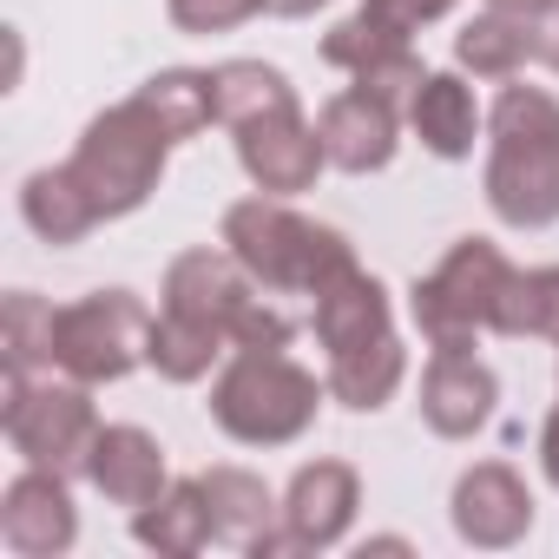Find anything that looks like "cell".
I'll list each match as a JSON object with an SVG mask.
<instances>
[{"label":"cell","instance_id":"obj_29","mask_svg":"<svg viewBox=\"0 0 559 559\" xmlns=\"http://www.w3.org/2000/svg\"><path fill=\"white\" fill-rule=\"evenodd\" d=\"M526 27H533V60L559 73V0H546L539 14H526Z\"/></svg>","mask_w":559,"mask_h":559},{"label":"cell","instance_id":"obj_24","mask_svg":"<svg viewBox=\"0 0 559 559\" xmlns=\"http://www.w3.org/2000/svg\"><path fill=\"white\" fill-rule=\"evenodd\" d=\"M493 336H539V343L559 349V263L513 270V284L493 310Z\"/></svg>","mask_w":559,"mask_h":559},{"label":"cell","instance_id":"obj_6","mask_svg":"<svg viewBox=\"0 0 559 559\" xmlns=\"http://www.w3.org/2000/svg\"><path fill=\"white\" fill-rule=\"evenodd\" d=\"M0 428H8L14 454L47 474H86V454L99 441V408L86 382H53V376H21L8 369V402H0Z\"/></svg>","mask_w":559,"mask_h":559},{"label":"cell","instance_id":"obj_9","mask_svg":"<svg viewBox=\"0 0 559 559\" xmlns=\"http://www.w3.org/2000/svg\"><path fill=\"white\" fill-rule=\"evenodd\" d=\"M0 539L21 559H60L80 539V507L67 493V474L27 467L8 493H0Z\"/></svg>","mask_w":559,"mask_h":559},{"label":"cell","instance_id":"obj_26","mask_svg":"<svg viewBox=\"0 0 559 559\" xmlns=\"http://www.w3.org/2000/svg\"><path fill=\"white\" fill-rule=\"evenodd\" d=\"M53 304H40L34 290H14L0 304V349H8V369L34 376V369H53Z\"/></svg>","mask_w":559,"mask_h":559},{"label":"cell","instance_id":"obj_31","mask_svg":"<svg viewBox=\"0 0 559 559\" xmlns=\"http://www.w3.org/2000/svg\"><path fill=\"white\" fill-rule=\"evenodd\" d=\"M317 8H330V0H270V14H284V21H310Z\"/></svg>","mask_w":559,"mask_h":559},{"label":"cell","instance_id":"obj_7","mask_svg":"<svg viewBox=\"0 0 559 559\" xmlns=\"http://www.w3.org/2000/svg\"><path fill=\"white\" fill-rule=\"evenodd\" d=\"M152 323L158 317L132 290H93L53 317V369L86 382V389L126 382L152 349Z\"/></svg>","mask_w":559,"mask_h":559},{"label":"cell","instance_id":"obj_32","mask_svg":"<svg viewBox=\"0 0 559 559\" xmlns=\"http://www.w3.org/2000/svg\"><path fill=\"white\" fill-rule=\"evenodd\" d=\"M487 8H500V14H539L546 0H487Z\"/></svg>","mask_w":559,"mask_h":559},{"label":"cell","instance_id":"obj_10","mask_svg":"<svg viewBox=\"0 0 559 559\" xmlns=\"http://www.w3.org/2000/svg\"><path fill=\"white\" fill-rule=\"evenodd\" d=\"M356 507H362V480H356L349 461H310V467H297V480L284 493V539H290V552H330V546H343Z\"/></svg>","mask_w":559,"mask_h":559},{"label":"cell","instance_id":"obj_5","mask_svg":"<svg viewBox=\"0 0 559 559\" xmlns=\"http://www.w3.org/2000/svg\"><path fill=\"white\" fill-rule=\"evenodd\" d=\"M513 284V263L500 257V243L487 237H461L408 297L415 330L428 336V349H474L480 330H493V310Z\"/></svg>","mask_w":559,"mask_h":559},{"label":"cell","instance_id":"obj_2","mask_svg":"<svg viewBox=\"0 0 559 559\" xmlns=\"http://www.w3.org/2000/svg\"><path fill=\"white\" fill-rule=\"evenodd\" d=\"M487 204L507 230L559 224V99L539 86H507L493 99Z\"/></svg>","mask_w":559,"mask_h":559},{"label":"cell","instance_id":"obj_3","mask_svg":"<svg viewBox=\"0 0 559 559\" xmlns=\"http://www.w3.org/2000/svg\"><path fill=\"white\" fill-rule=\"evenodd\" d=\"M323 382L290 362V349H230V369L211 389V421L243 448H290L310 435Z\"/></svg>","mask_w":559,"mask_h":559},{"label":"cell","instance_id":"obj_19","mask_svg":"<svg viewBox=\"0 0 559 559\" xmlns=\"http://www.w3.org/2000/svg\"><path fill=\"white\" fill-rule=\"evenodd\" d=\"M132 533H139V546H152V552H165V559H191V552H204V546L217 539V526H211V500H204V480H171L152 507L132 513Z\"/></svg>","mask_w":559,"mask_h":559},{"label":"cell","instance_id":"obj_1","mask_svg":"<svg viewBox=\"0 0 559 559\" xmlns=\"http://www.w3.org/2000/svg\"><path fill=\"white\" fill-rule=\"evenodd\" d=\"M224 250L257 276L270 297H323L336 276L356 270V250L343 230L297 217L284 198H243L224 211Z\"/></svg>","mask_w":559,"mask_h":559},{"label":"cell","instance_id":"obj_4","mask_svg":"<svg viewBox=\"0 0 559 559\" xmlns=\"http://www.w3.org/2000/svg\"><path fill=\"white\" fill-rule=\"evenodd\" d=\"M171 145H178V139H171V132L152 119V106L132 93L126 106H106V112L80 132L67 171L80 178V191L93 198V211H99V224H106V217L139 211V204L158 191Z\"/></svg>","mask_w":559,"mask_h":559},{"label":"cell","instance_id":"obj_22","mask_svg":"<svg viewBox=\"0 0 559 559\" xmlns=\"http://www.w3.org/2000/svg\"><path fill=\"white\" fill-rule=\"evenodd\" d=\"M211 86H217V119H224L230 132L250 126V119H270V112H290V106H297L290 80L276 73V67H263V60H224V67L211 73Z\"/></svg>","mask_w":559,"mask_h":559},{"label":"cell","instance_id":"obj_14","mask_svg":"<svg viewBox=\"0 0 559 559\" xmlns=\"http://www.w3.org/2000/svg\"><path fill=\"white\" fill-rule=\"evenodd\" d=\"M448 8H454V0H362L356 21H343V27L323 34V60L343 67V73H362L369 60L408 47V40H415L428 21H441Z\"/></svg>","mask_w":559,"mask_h":559},{"label":"cell","instance_id":"obj_18","mask_svg":"<svg viewBox=\"0 0 559 559\" xmlns=\"http://www.w3.org/2000/svg\"><path fill=\"white\" fill-rule=\"evenodd\" d=\"M408 126H415V139L435 158H474V132H480L474 86L461 73H428L421 93H415V106H408Z\"/></svg>","mask_w":559,"mask_h":559},{"label":"cell","instance_id":"obj_11","mask_svg":"<svg viewBox=\"0 0 559 559\" xmlns=\"http://www.w3.org/2000/svg\"><path fill=\"white\" fill-rule=\"evenodd\" d=\"M526 526H533V493L507 461H480L454 480V533L467 546L500 552V546H520Z\"/></svg>","mask_w":559,"mask_h":559},{"label":"cell","instance_id":"obj_8","mask_svg":"<svg viewBox=\"0 0 559 559\" xmlns=\"http://www.w3.org/2000/svg\"><path fill=\"white\" fill-rule=\"evenodd\" d=\"M237 165H243V178L257 191L297 198V191L317 185V171L330 165V152H323V132L290 106V112H270V119L237 126Z\"/></svg>","mask_w":559,"mask_h":559},{"label":"cell","instance_id":"obj_13","mask_svg":"<svg viewBox=\"0 0 559 559\" xmlns=\"http://www.w3.org/2000/svg\"><path fill=\"white\" fill-rule=\"evenodd\" d=\"M317 132H323V152H330L336 171L369 178V171H382V165L395 158V145H402V112L382 106L376 93L349 86V93H336V99L323 106Z\"/></svg>","mask_w":559,"mask_h":559},{"label":"cell","instance_id":"obj_23","mask_svg":"<svg viewBox=\"0 0 559 559\" xmlns=\"http://www.w3.org/2000/svg\"><path fill=\"white\" fill-rule=\"evenodd\" d=\"M139 99L152 106V119L171 132V139H198L211 119H217V86L211 73H191V67H165L139 86Z\"/></svg>","mask_w":559,"mask_h":559},{"label":"cell","instance_id":"obj_28","mask_svg":"<svg viewBox=\"0 0 559 559\" xmlns=\"http://www.w3.org/2000/svg\"><path fill=\"white\" fill-rule=\"evenodd\" d=\"M270 14V0H171V27L178 34H230L243 21Z\"/></svg>","mask_w":559,"mask_h":559},{"label":"cell","instance_id":"obj_12","mask_svg":"<svg viewBox=\"0 0 559 559\" xmlns=\"http://www.w3.org/2000/svg\"><path fill=\"white\" fill-rule=\"evenodd\" d=\"M493 402H500V382H493V369L474 349H435V362L421 376V421L441 441L480 435L493 421Z\"/></svg>","mask_w":559,"mask_h":559},{"label":"cell","instance_id":"obj_15","mask_svg":"<svg viewBox=\"0 0 559 559\" xmlns=\"http://www.w3.org/2000/svg\"><path fill=\"white\" fill-rule=\"evenodd\" d=\"M204 480V500H211V526L224 546H243V552H290L284 539V507L270 500V487L243 467H211L198 474Z\"/></svg>","mask_w":559,"mask_h":559},{"label":"cell","instance_id":"obj_21","mask_svg":"<svg viewBox=\"0 0 559 559\" xmlns=\"http://www.w3.org/2000/svg\"><path fill=\"white\" fill-rule=\"evenodd\" d=\"M454 60H461L467 73H480V80H513V73L533 60V27H526V14L487 8L480 21H467V27L454 34Z\"/></svg>","mask_w":559,"mask_h":559},{"label":"cell","instance_id":"obj_17","mask_svg":"<svg viewBox=\"0 0 559 559\" xmlns=\"http://www.w3.org/2000/svg\"><path fill=\"white\" fill-rule=\"evenodd\" d=\"M317 343L330 356H356V349H376V343H395V323H389V290L356 263L349 276L317 297Z\"/></svg>","mask_w":559,"mask_h":559},{"label":"cell","instance_id":"obj_27","mask_svg":"<svg viewBox=\"0 0 559 559\" xmlns=\"http://www.w3.org/2000/svg\"><path fill=\"white\" fill-rule=\"evenodd\" d=\"M421 80H428V67L415 60V47H395V53H382V60H369V67L356 73V86H362V93H376L382 106H395L402 119H408V106H415Z\"/></svg>","mask_w":559,"mask_h":559},{"label":"cell","instance_id":"obj_30","mask_svg":"<svg viewBox=\"0 0 559 559\" xmlns=\"http://www.w3.org/2000/svg\"><path fill=\"white\" fill-rule=\"evenodd\" d=\"M539 474L559 487V408L546 415V428H539Z\"/></svg>","mask_w":559,"mask_h":559},{"label":"cell","instance_id":"obj_20","mask_svg":"<svg viewBox=\"0 0 559 559\" xmlns=\"http://www.w3.org/2000/svg\"><path fill=\"white\" fill-rule=\"evenodd\" d=\"M21 217H27V230H34V237H47V243H80V237L99 224L93 198L80 191V178H73L67 165L34 171V178L21 185Z\"/></svg>","mask_w":559,"mask_h":559},{"label":"cell","instance_id":"obj_25","mask_svg":"<svg viewBox=\"0 0 559 559\" xmlns=\"http://www.w3.org/2000/svg\"><path fill=\"white\" fill-rule=\"evenodd\" d=\"M217 356H230V336H217V330H204V323H191V317H171V310L152 323L145 362H152L165 382H204Z\"/></svg>","mask_w":559,"mask_h":559},{"label":"cell","instance_id":"obj_16","mask_svg":"<svg viewBox=\"0 0 559 559\" xmlns=\"http://www.w3.org/2000/svg\"><path fill=\"white\" fill-rule=\"evenodd\" d=\"M86 480L112 500V507H152L171 480H165V448L145 435V428H132V421H119V428H99V441H93V454H86Z\"/></svg>","mask_w":559,"mask_h":559}]
</instances>
